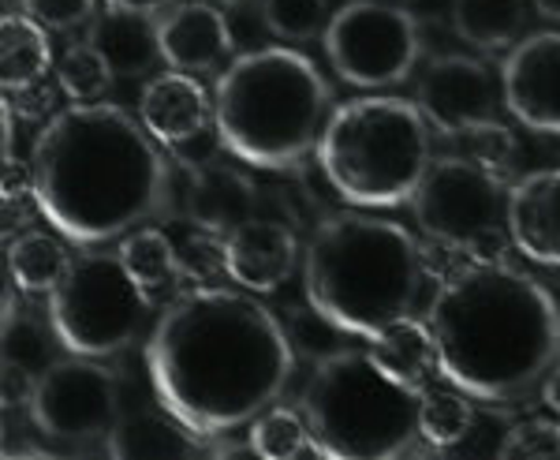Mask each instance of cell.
<instances>
[{
    "instance_id": "22",
    "label": "cell",
    "mask_w": 560,
    "mask_h": 460,
    "mask_svg": "<svg viewBox=\"0 0 560 460\" xmlns=\"http://www.w3.org/2000/svg\"><path fill=\"white\" fill-rule=\"evenodd\" d=\"M68 266L71 255L65 240H57L52 232L26 229L8 240V274H12L15 288L26 296L52 292L60 285V277L68 274Z\"/></svg>"
},
{
    "instance_id": "19",
    "label": "cell",
    "mask_w": 560,
    "mask_h": 460,
    "mask_svg": "<svg viewBox=\"0 0 560 460\" xmlns=\"http://www.w3.org/2000/svg\"><path fill=\"white\" fill-rule=\"evenodd\" d=\"M105 441L108 457L116 460H191L202 438L191 435L168 409H158L116 419Z\"/></svg>"
},
{
    "instance_id": "1",
    "label": "cell",
    "mask_w": 560,
    "mask_h": 460,
    "mask_svg": "<svg viewBox=\"0 0 560 460\" xmlns=\"http://www.w3.org/2000/svg\"><path fill=\"white\" fill-rule=\"evenodd\" d=\"M147 371L161 409L210 441L273 409L292 382L295 348L277 314L247 288L198 285L153 322Z\"/></svg>"
},
{
    "instance_id": "2",
    "label": "cell",
    "mask_w": 560,
    "mask_h": 460,
    "mask_svg": "<svg viewBox=\"0 0 560 460\" xmlns=\"http://www.w3.org/2000/svg\"><path fill=\"white\" fill-rule=\"evenodd\" d=\"M38 210L79 248H94L161 218L173 176L158 139L124 105L71 102L31 147L26 165Z\"/></svg>"
},
{
    "instance_id": "12",
    "label": "cell",
    "mask_w": 560,
    "mask_h": 460,
    "mask_svg": "<svg viewBox=\"0 0 560 460\" xmlns=\"http://www.w3.org/2000/svg\"><path fill=\"white\" fill-rule=\"evenodd\" d=\"M415 102L427 113L430 128H438L441 135H467L497 116L493 71L478 57L448 53V57H438L433 65H427Z\"/></svg>"
},
{
    "instance_id": "21",
    "label": "cell",
    "mask_w": 560,
    "mask_h": 460,
    "mask_svg": "<svg viewBox=\"0 0 560 460\" xmlns=\"http://www.w3.org/2000/svg\"><path fill=\"white\" fill-rule=\"evenodd\" d=\"M90 42L108 57L116 79H139L161 60L158 23L150 15L113 12L108 8V15L94 20V26H90Z\"/></svg>"
},
{
    "instance_id": "7",
    "label": "cell",
    "mask_w": 560,
    "mask_h": 460,
    "mask_svg": "<svg viewBox=\"0 0 560 460\" xmlns=\"http://www.w3.org/2000/svg\"><path fill=\"white\" fill-rule=\"evenodd\" d=\"M422 390L396 378L374 352H325L303 390V416L329 460L411 457L422 441Z\"/></svg>"
},
{
    "instance_id": "23",
    "label": "cell",
    "mask_w": 560,
    "mask_h": 460,
    "mask_svg": "<svg viewBox=\"0 0 560 460\" xmlns=\"http://www.w3.org/2000/svg\"><path fill=\"white\" fill-rule=\"evenodd\" d=\"M0 42H4V90L23 94L52 65V49L45 38V26L26 12H8L0 20Z\"/></svg>"
},
{
    "instance_id": "18",
    "label": "cell",
    "mask_w": 560,
    "mask_h": 460,
    "mask_svg": "<svg viewBox=\"0 0 560 460\" xmlns=\"http://www.w3.org/2000/svg\"><path fill=\"white\" fill-rule=\"evenodd\" d=\"M258 206V187L243 169L224 161H206L191 173L187 184V218L198 229H210L217 237H229Z\"/></svg>"
},
{
    "instance_id": "32",
    "label": "cell",
    "mask_w": 560,
    "mask_h": 460,
    "mask_svg": "<svg viewBox=\"0 0 560 460\" xmlns=\"http://www.w3.org/2000/svg\"><path fill=\"white\" fill-rule=\"evenodd\" d=\"M23 12L34 15L49 31H79V26L97 20V0H20Z\"/></svg>"
},
{
    "instance_id": "36",
    "label": "cell",
    "mask_w": 560,
    "mask_h": 460,
    "mask_svg": "<svg viewBox=\"0 0 560 460\" xmlns=\"http://www.w3.org/2000/svg\"><path fill=\"white\" fill-rule=\"evenodd\" d=\"M535 8L546 20H553V23H560V0H535Z\"/></svg>"
},
{
    "instance_id": "5",
    "label": "cell",
    "mask_w": 560,
    "mask_h": 460,
    "mask_svg": "<svg viewBox=\"0 0 560 460\" xmlns=\"http://www.w3.org/2000/svg\"><path fill=\"white\" fill-rule=\"evenodd\" d=\"M332 87L311 57L288 45L243 53L217 76L213 128L221 147L261 173H292L318 153Z\"/></svg>"
},
{
    "instance_id": "24",
    "label": "cell",
    "mask_w": 560,
    "mask_h": 460,
    "mask_svg": "<svg viewBox=\"0 0 560 460\" xmlns=\"http://www.w3.org/2000/svg\"><path fill=\"white\" fill-rule=\"evenodd\" d=\"M523 23H527L523 0H453L456 34L475 49H512L523 34Z\"/></svg>"
},
{
    "instance_id": "27",
    "label": "cell",
    "mask_w": 560,
    "mask_h": 460,
    "mask_svg": "<svg viewBox=\"0 0 560 460\" xmlns=\"http://www.w3.org/2000/svg\"><path fill=\"white\" fill-rule=\"evenodd\" d=\"M475 427V404L471 396L456 386L448 390H422V404H419V430L422 438L433 441L438 449L459 446Z\"/></svg>"
},
{
    "instance_id": "31",
    "label": "cell",
    "mask_w": 560,
    "mask_h": 460,
    "mask_svg": "<svg viewBox=\"0 0 560 460\" xmlns=\"http://www.w3.org/2000/svg\"><path fill=\"white\" fill-rule=\"evenodd\" d=\"M467 139H471V158L501 180L509 176L512 165H516L520 142H516V135H512V128H504V124L486 120V124H478V128L467 131Z\"/></svg>"
},
{
    "instance_id": "38",
    "label": "cell",
    "mask_w": 560,
    "mask_h": 460,
    "mask_svg": "<svg viewBox=\"0 0 560 460\" xmlns=\"http://www.w3.org/2000/svg\"><path fill=\"white\" fill-rule=\"evenodd\" d=\"M557 314H560V303H557Z\"/></svg>"
},
{
    "instance_id": "25",
    "label": "cell",
    "mask_w": 560,
    "mask_h": 460,
    "mask_svg": "<svg viewBox=\"0 0 560 460\" xmlns=\"http://www.w3.org/2000/svg\"><path fill=\"white\" fill-rule=\"evenodd\" d=\"M250 453L261 460H303V457H329L318 435L311 430L303 412L295 409H266L247 430Z\"/></svg>"
},
{
    "instance_id": "29",
    "label": "cell",
    "mask_w": 560,
    "mask_h": 460,
    "mask_svg": "<svg viewBox=\"0 0 560 460\" xmlns=\"http://www.w3.org/2000/svg\"><path fill=\"white\" fill-rule=\"evenodd\" d=\"M261 20L280 42H311L329 23V0H261Z\"/></svg>"
},
{
    "instance_id": "8",
    "label": "cell",
    "mask_w": 560,
    "mask_h": 460,
    "mask_svg": "<svg viewBox=\"0 0 560 460\" xmlns=\"http://www.w3.org/2000/svg\"><path fill=\"white\" fill-rule=\"evenodd\" d=\"M153 303L124 266L120 251H83L49 292V326L57 345L75 356H116L150 326Z\"/></svg>"
},
{
    "instance_id": "4",
    "label": "cell",
    "mask_w": 560,
    "mask_h": 460,
    "mask_svg": "<svg viewBox=\"0 0 560 460\" xmlns=\"http://www.w3.org/2000/svg\"><path fill=\"white\" fill-rule=\"evenodd\" d=\"M422 281V251L404 225L337 214L311 232L303 251V292L337 333L377 341L415 319Z\"/></svg>"
},
{
    "instance_id": "9",
    "label": "cell",
    "mask_w": 560,
    "mask_h": 460,
    "mask_svg": "<svg viewBox=\"0 0 560 460\" xmlns=\"http://www.w3.org/2000/svg\"><path fill=\"white\" fill-rule=\"evenodd\" d=\"M411 210L430 243L471 258H504L509 195L501 176L475 158H438L411 195Z\"/></svg>"
},
{
    "instance_id": "26",
    "label": "cell",
    "mask_w": 560,
    "mask_h": 460,
    "mask_svg": "<svg viewBox=\"0 0 560 460\" xmlns=\"http://www.w3.org/2000/svg\"><path fill=\"white\" fill-rule=\"evenodd\" d=\"M370 352L382 359V367H388V371L396 378H404L408 386H419V390H422V382H427L430 367H438L430 326L419 319L400 322V326L382 333L377 341H370Z\"/></svg>"
},
{
    "instance_id": "37",
    "label": "cell",
    "mask_w": 560,
    "mask_h": 460,
    "mask_svg": "<svg viewBox=\"0 0 560 460\" xmlns=\"http://www.w3.org/2000/svg\"><path fill=\"white\" fill-rule=\"evenodd\" d=\"M213 4H221V8H236V4H250V0H213Z\"/></svg>"
},
{
    "instance_id": "10",
    "label": "cell",
    "mask_w": 560,
    "mask_h": 460,
    "mask_svg": "<svg viewBox=\"0 0 560 460\" xmlns=\"http://www.w3.org/2000/svg\"><path fill=\"white\" fill-rule=\"evenodd\" d=\"M325 57L348 87L385 90L411 76L422 53L419 20L388 0H345L322 31Z\"/></svg>"
},
{
    "instance_id": "15",
    "label": "cell",
    "mask_w": 560,
    "mask_h": 460,
    "mask_svg": "<svg viewBox=\"0 0 560 460\" xmlns=\"http://www.w3.org/2000/svg\"><path fill=\"white\" fill-rule=\"evenodd\" d=\"M224 274L247 292H277L300 266V237L292 225L250 214L224 237Z\"/></svg>"
},
{
    "instance_id": "17",
    "label": "cell",
    "mask_w": 560,
    "mask_h": 460,
    "mask_svg": "<svg viewBox=\"0 0 560 460\" xmlns=\"http://www.w3.org/2000/svg\"><path fill=\"white\" fill-rule=\"evenodd\" d=\"M509 237L523 258L560 269V169H538L512 187Z\"/></svg>"
},
{
    "instance_id": "34",
    "label": "cell",
    "mask_w": 560,
    "mask_h": 460,
    "mask_svg": "<svg viewBox=\"0 0 560 460\" xmlns=\"http://www.w3.org/2000/svg\"><path fill=\"white\" fill-rule=\"evenodd\" d=\"M113 12H135V15H161V12H168V8L176 4V0H105Z\"/></svg>"
},
{
    "instance_id": "13",
    "label": "cell",
    "mask_w": 560,
    "mask_h": 460,
    "mask_svg": "<svg viewBox=\"0 0 560 460\" xmlns=\"http://www.w3.org/2000/svg\"><path fill=\"white\" fill-rule=\"evenodd\" d=\"M509 113L530 131L560 135V31H541L516 42L501 68Z\"/></svg>"
},
{
    "instance_id": "20",
    "label": "cell",
    "mask_w": 560,
    "mask_h": 460,
    "mask_svg": "<svg viewBox=\"0 0 560 460\" xmlns=\"http://www.w3.org/2000/svg\"><path fill=\"white\" fill-rule=\"evenodd\" d=\"M120 258L153 307H168L176 296H184V281H187L184 258H179L173 240L161 229L142 225V229L128 232L120 243Z\"/></svg>"
},
{
    "instance_id": "35",
    "label": "cell",
    "mask_w": 560,
    "mask_h": 460,
    "mask_svg": "<svg viewBox=\"0 0 560 460\" xmlns=\"http://www.w3.org/2000/svg\"><path fill=\"white\" fill-rule=\"evenodd\" d=\"M541 401H546L549 412H557L560 416V364L546 375V382H541Z\"/></svg>"
},
{
    "instance_id": "16",
    "label": "cell",
    "mask_w": 560,
    "mask_h": 460,
    "mask_svg": "<svg viewBox=\"0 0 560 460\" xmlns=\"http://www.w3.org/2000/svg\"><path fill=\"white\" fill-rule=\"evenodd\" d=\"M139 120L165 147H187L213 124V102L191 71H165L142 87Z\"/></svg>"
},
{
    "instance_id": "6",
    "label": "cell",
    "mask_w": 560,
    "mask_h": 460,
    "mask_svg": "<svg viewBox=\"0 0 560 460\" xmlns=\"http://www.w3.org/2000/svg\"><path fill=\"white\" fill-rule=\"evenodd\" d=\"M322 173L348 206L393 210L411 203L430 158V120L419 102L363 94L337 105L318 142Z\"/></svg>"
},
{
    "instance_id": "11",
    "label": "cell",
    "mask_w": 560,
    "mask_h": 460,
    "mask_svg": "<svg viewBox=\"0 0 560 460\" xmlns=\"http://www.w3.org/2000/svg\"><path fill=\"white\" fill-rule=\"evenodd\" d=\"M26 412H31V423L45 438H108V430L120 419V386H116V375L102 359L71 352L65 359L45 364Z\"/></svg>"
},
{
    "instance_id": "33",
    "label": "cell",
    "mask_w": 560,
    "mask_h": 460,
    "mask_svg": "<svg viewBox=\"0 0 560 460\" xmlns=\"http://www.w3.org/2000/svg\"><path fill=\"white\" fill-rule=\"evenodd\" d=\"M34 386H38L34 367H26L23 359L4 356V409H23V404H31Z\"/></svg>"
},
{
    "instance_id": "28",
    "label": "cell",
    "mask_w": 560,
    "mask_h": 460,
    "mask_svg": "<svg viewBox=\"0 0 560 460\" xmlns=\"http://www.w3.org/2000/svg\"><path fill=\"white\" fill-rule=\"evenodd\" d=\"M57 83L71 102H102L116 83V71L94 42H75L57 60Z\"/></svg>"
},
{
    "instance_id": "14",
    "label": "cell",
    "mask_w": 560,
    "mask_h": 460,
    "mask_svg": "<svg viewBox=\"0 0 560 460\" xmlns=\"http://www.w3.org/2000/svg\"><path fill=\"white\" fill-rule=\"evenodd\" d=\"M158 45L161 60L176 71L191 76H210L232 57L236 38H232L229 15L213 0H176L168 12L158 15Z\"/></svg>"
},
{
    "instance_id": "30",
    "label": "cell",
    "mask_w": 560,
    "mask_h": 460,
    "mask_svg": "<svg viewBox=\"0 0 560 460\" xmlns=\"http://www.w3.org/2000/svg\"><path fill=\"white\" fill-rule=\"evenodd\" d=\"M501 460H560V423L553 419H523L497 449Z\"/></svg>"
},
{
    "instance_id": "3",
    "label": "cell",
    "mask_w": 560,
    "mask_h": 460,
    "mask_svg": "<svg viewBox=\"0 0 560 460\" xmlns=\"http://www.w3.org/2000/svg\"><path fill=\"white\" fill-rule=\"evenodd\" d=\"M427 326L445 386L482 404H520L560 364L557 300L509 258H471L438 288Z\"/></svg>"
}]
</instances>
